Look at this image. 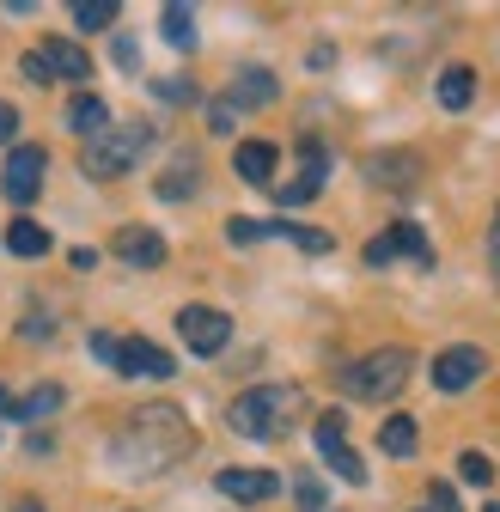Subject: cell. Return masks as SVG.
Masks as SVG:
<instances>
[{
    "label": "cell",
    "mask_w": 500,
    "mask_h": 512,
    "mask_svg": "<svg viewBox=\"0 0 500 512\" xmlns=\"http://www.w3.org/2000/svg\"><path fill=\"white\" fill-rule=\"evenodd\" d=\"M458 476H464L470 488H488V482H494V464H488L482 452H464V458H458Z\"/></svg>",
    "instance_id": "cell-27"
},
{
    "label": "cell",
    "mask_w": 500,
    "mask_h": 512,
    "mask_svg": "<svg viewBox=\"0 0 500 512\" xmlns=\"http://www.w3.org/2000/svg\"><path fill=\"white\" fill-rule=\"evenodd\" d=\"M7 250H13V256H43V250H49V232H43L37 220L19 214V220L7 226Z\"/></svg>",
    "instance_id": "cell-20"
},
{
    "label": "cell",
    "mask_w": 500,
    "mask_h": 512,
    "mask_svg": "<svg viewBox=\"0 0 500 512\" xmlns=\"http://www.w3.org/2000/svg\"><path fill=\"white\" fill-rule=\"evenodd\" d=\"M470 98H476V74H470V68H446V74H440V104H446V110H464Z\"/></svg>",
    "instance_id": "cell-23"
},
{
    "label": "cell",
    "mask_w": 500,
    "mask_h": 512,
    "mask_svg": "<svg viewBox=\"0 0 500 512\" xmlns=\"http://www.w3.org/2000/svg\"><path fill=\"white\" fill-rule=\"evenodd\" d=\"M482 372H488L482 348H446L440 360H433V384H440V391H470Z\"/></svg>",
    "instance_id": "cell-9"
},
{
    "label": "cell",
    "mask_w": 500,
    "mask_h": 512,
    "mask_svg": "<svg viewBox=\"0 0 500 512\" xmlns=\"http://www.w3.org/2000/svg\"><path fill=\"white\" fill-rule=\"evenodd\" d=\"M43 171H49V153H43V147H13V153H7L0 189H7V202H13V208H31V202H37Z\"/></svg>",
    "instance_id": "cell-6"
},
{
    "label": "cell",
    "mask_w": 500,
    "mask_h": 512,
    "mask_svg": "<svg viewBox=\"0 0 500 512\" xmlns=\"http://www.w3.org/2000/svg\"><path fill=\"white\" fill-rule=\"evenodd\" d=\"M385 238H391V250H397V256H415V263H433V244L421 238V226H415V220H397Z\"/></svg>",
    "instance_id": "cell-22"
},
{
    "label": "cell",
    "mask_w": 500,
    "mask_h": 512,
    "mask_svg": "<svg viewBox=\"0 0 500 512\" xmlns=\"http://www.w3.org/2000/svg\"><path fill=\"white\" fill-rule=\"evenodd\" d=\"M263 232L293 238V244H299V250H311V256H324V250H330V232H311V226H287V220H275V226H263Z\"/></svg>",
    "instance_id": "cell-24"
},
{
    "label": "cell",
    "mask_w": 500,
    "mask_h": 512,
    "mask_svg": "<svg viewBox=\"0 0 500 512\" xmlns=\"http://www.w3.org/2000/svg\"><path fill=\"white\" fill-rule=\"evenodd\" d=\"M177 336L190 342V354H220L226 336H232V317L214 311V305H183L177 311Z\"/></svg>",
    "instance_id": "cell-7"
},
{
    "label": "cell",
    "mask_w": 500,
    "mask_h": 512,
    "mask_svg": "<svg viewBox=\"0 0 500 512\" xmlns=\"http://www.w3.org/2000/svg\"><path fill=\"white\" fill-rule=\"evenodd\" d=\"M427 506H433V512H458V494H452L446 482H433V488H427Z\"/></svg>",
    "instance_id": "cell-32"
},
{
    "label": "cell",
    "mask_w": 500,
    "mask_h": 512,
    "mask_svg": "<svg viewBox=\"0 0 500 512\" xmlns=\"http://www.w3.org/2000/svg\"><path fill=\"white\" fill-rule=\"evenodd\" d=\"M68 128H74V135H104V128H110V104L104 98H92V92H80L74 104H68Z\"/></svg>",
    "instance_id": "cell-16"
},
{
    "label": "cell",
    "mask_w": 500,
    "mask_h": 512,
    "mask_svg": "<svg viewBox=\"0 0 500 512\" xmlns=\"http://www.w3.org/2000/svg\"><path fill=\"white\" fill-rule=\"evenodd\" d=\"M19 68H25V80H37V86H49V80H55V74H49V61H43L37 49H31V55L19 61Z\"/></svg>",
    "instance_id": "cell-31"
},
{
    "label": "cell",
    "mask_w": 500,
    "mask_h": 512,
    "mask_svg": "<svg viewBox=\"0 0 500 512\" xmlns=\"http://www.w3.org/2000/svg\"><path fill=\"white\" fill-rule=\"evenodd\" d=\"M299 159H305V171L281 189V202H287V208H299V202L318 196V189H324V171H330V159H324V147H318V141H299Z\"/></svg>",
    "instance_id": "cell-10"
},
{
    "label": "cell",
    "mask_w": 500,
    "mask_h": 512,
    "mask_svg": "<svg viewBox=\"0 0 500 512\" xmlns=\"http://www.w3.org/2000/svg\"><path fill=\"white\" fill-rule=\"evenodd\" d=\"M153 147V128L147 122H110L104 135H92L86 141V177H122V171H135L141 165V153Z\"/></svg>",
    "instance_id": "cell-4"
},
{
    "label": "cell",
    "mask_w": 500,
    "mask_h": 512,
    "mask_svg": "<svg viewBox=\"0 0 500 512\" xmlns=\"http://www.w3.org/2000/svg\"><path fill=\"white\" fill-rule=\"evenodd\" d=\"M275 147L269 141H238V153H232V171L244 177V183H257V189H269V177H275Z\"/></svg>",
    "instance_id": "cell-14"
},
{
    "label": "cell",
    "mask_w": 500,
    "mask_h": 512,
    "mask_svg": "<svg viewBox=\"0 0 500 512\" xmlns=\"http://www.w3.org/2000/svg\"><path fill=\"white\" fill-rule=\"evenodd\" d=\"M226 500H275L281 494V476L275 470H220L214 476Z\"/></svg>",
    "instance_id": "cell-12"
},
{
    "label": "cell",
    "mask_w": 500,
    "mask_h": 512,
    "mask_svg": "<svg viewBox=\"0 0 500 512\" xmlns=\"http://www.w3.org/2000/svg\"><path fill=\"white\" fill-rule=\"evenodd\" d=\"M409 372H415V354L409 348H379V354H366V360H354L342 372V391L354 403H391L403 384H409Z\"/></svg>",
    "instance_id": "cell-3"
},
{
    "label": "cell",
    "mask_w": 500,
    "mask_h": 512,
    "mask_svg": "<svg viewBox=\"0 0 500 512\" xmlns=\"http://www.w3.org/2000/svg\"><path fill=\"white\" fill-rule=\"evenodd\" d=\"M0 415H13V397H7V391H0Z\"/></svg>",
    "instance_id": "cell-38"
},
{
    "label": "cell",
    "mask_w": 500,
    "mask_h": 512,
    "mask_svg": "<svg viewBox=\"0 0 500 512\" xmlns=\"http://www.w3.org/2000/svg\"><path fill=\"white\" fill-rule=\"evenodd\" d=\"M135 61H141V49L129 37H116V68H135Z\"/></svg>",
    "instance_id": "cell-34"
},
{
    "label": "cell",
    "mask_w": 500,
    "mask_h": 512,
    "mask_svg": "<svg viewBox=\"0 0 500 512\" xmlns=\"http://www.w3.org/2000/svg\"><path fill=\"white\" fill-rule=\"evenodd\" d=\"M311 439H318V452H324V464L342 476V482H366V464L348 452V421H342V409H324L318 421H311Z\"/></svg>",
    "instance_id": "cell-5"
},
{
    "label": "cell",
    "mask_w": 500,
    "mask_h": 512,
    "mask_svg": "<svg viewBox=\"0 0 500 512\" xmlns=\"http://www.w3.org/2000/svg\"><path fill=\"white\" fill-rule=\"evenodd\" d=\"M482 512H500V506H482Z\"/></svg>",
    "instance_id": "cell-39"
},
{
    "label": "cell",
    "mask_w": 500,
    "mask_h": 512,
    "mask_svg": "<svg viewBox=\"0 0 500 512\" xmlns=\"http://www.w3.org/2000/svg\"><path fill=\"white\" fill-rule=\"evenodd\" d=\"M116 256H122V263H135V269H159L165 263V238L153 226H122L116 232Z\"/></svg>",
    "instance_id": "cell-11"
},
{
    "label": "cell",
    "mask_w": 500,
    "mask_h": 512,
    "mask_svg": "<svg viewBox=\"0 0 500 512\" xmlns=\"http://www.w3.org/2000/svg\"><path fill=\"white\" fill-rule=\"evenodd\" d=\"M299 512H324V482L318 476H299Z\"/></svg>",
    "instance_id": "cell-28"
},
{
    "label": "cell",
    "mask_w": 500,
    "mask_h": 512,
    "mask_svg": "<svg viewBox=\"0 0 500 512\" xmlns=\"http://www.w3.org/2000/svg\"><path fill=\"white\" fill-rule=\"evenodd\" d=\"M226 238H232V244H257V238H263V220H244V214H238V220H226Z\"/></svg>",
    "instance_id": "cell-29"
},
{
    "label": "cell",
    "mask_w": 500,
    "mask_h": 512,
    "mask_svg": "<svg viewBox=\"0 0 500 512\" xmlns=\"http://www.w3.org/2000/svg\"><path fill=\"white\" fill-rule=\"evenodd\" d=\"M226 104H275V74L269 68H244Z\"/></svg>",
    "instance_id": "cell-17"
},
{
    "label": "cell",
    "mask_w": 500,
    "mask_h": 512,
    "mask_svg": "<svg viewBox=\"0 0 500 512\" xmlns=\"http://www.w3.org/2000/svg\"><path fill=\"white\" fill-rule=\"evenodd\" d=\"M299 415H305V391H299V384H257V391H244L226 409L238 439H281Z\"/></svg>",
    "instance_id": "cell-2"
},
{
    "label": "cell",
    "mask_w": 500,
    "mask_h": 512,
    "mask_svg": "<svg viewBox=\"0 0 500 512\" xmlns=\"http://www.w3.org/2000/svg\"><path fill=\"white\" fill-rule=\"evenodd\" d=\"M37 55L49 61V74H55V80H92V55H86L80 43H68V37H49Z\"/></svg>",
    "instance_id": "cell-13"
},
{
    "label": "cell",
    "mask_w": 500,
    "mask_h": 512,
    "mask_svg": "<svg viewBox=\"0 0 500 512\" xmlns=\"http://www.w3.org/2000/svg\"><path fill=\"white\" fill-rule=\"evenodd\" d=\"M122 378H171L177 372V360L165 354V348H153V342H116V360H110Z\"/></svg>",
    "instance_id": "cell-8"
},
{
    "label": "cell",
    "mask_w": 500,
    "mask_h": 512,
    "mask_svg": "<svg viewBox=\"0 0 500 512\" xmlns=\"http://www.w3.org/2000/svg\"><path fill=\"white\" fill-rule=\"evenodd\" d=\"M488 250H494V281H500V214H494V238H488Z\"/></svg>",
    "instance_id": "cell-36"
},
{
    "label": "cell",
    "mask_w": 500,
    "mask_h": 512,
    "mask_svg": "<svg viewBox=\"0 0 500 512\" xmlns=\"http://www.w3.org/2000/svg\"><path fill=\"white\" fill-rule=\"evenodd\" d=\"M13 512H43V506H37V500H19V506H13Z\"/></svg>",
    "instance_id": "cell-37"
},
{
    "label": "cell",
    "mask_w": 500,
    "mask_h": 512,
    "mask_svg": "<svg viewBox=\"0 0 500 512\" xmlns=\"http://www.w3.org/2000/svg\"><path fill=\"white\" fill-rule=\"evenodd\" d=\"M366 177H372V183H391V189H409V183L421 177V159H415V153H372V159H366Z\"/></svg>",
    "instance_id": "cell-15"
},
{
    "label": "cell",
    "mask_w": 500,
    "mask_h": 512,
    "mask_svg": "<svg viewBox=\"0 0 500 512\" xmlns=\"http://www.w3.org/2000/svg\"><path fill=\"white\" fill-rule=\"evenodd\" d=\"M379 445H385V452H391V458H409V452H415V445H421V427H415L409 415H391V421L379 427Z\"/></svg>",
    "instance_id": "cell-18"
},
{
    "label": "cell",
    "mask_w": 500,
    "mask_h": 512,
    "mask_svg": "<svg viewBox=\"0 0 500 512\" xmlns=\"http://www.w3.org/2000/svg\"><path fill=\"white\" fill-rule=\"evenodd\" d=\"M13 128H19V110L0 98V141H13Z\"/></svg>",
    "instance_id": "cell-33"
},
{
    "label": "cell",
    "mask_w": 500,
    "mask_h": 512,
    "mask_svg": "<svg viewBox=\"0 0 500 512\" xmlns=\"http://www.w3.org/2000/svg\"><path fill=\"white\" fill-rule=\"evenodd\" d=\"M153 92H159L165 104H190V98H196V86H183V80H159Z\"/></svg>",
    "instance_id": "cell-30"
},
{
    "label": "cell",
    "mask_w": 500,
    "mask_h": 512,
    "mask_svg": "<svg viewBox=\"0 0 500 512\" xmlns=\"http://www.w3.org/2000/svg\"><path fill=\"white\" fill-rule=\"evenodd\" d=\"M208 122L220 128V135H232V104H214V110H208Z\"/></svg>",
    "instance_id": "cell-35"
},
{
    "label": "cell",
    "mask_w": 500,
    "mask_h": 512,
    "mask_svg": "<svg viewBox=\"0 0 500 512\" xmlns=\"http://www.w3.org/2000/svg\"><path fill=\"white\" fill-rule=\"evenodd\" d=\"M159 31H165L171 49H196V13L190 7H165L159 13Z\"/></svg>",
    "instance_id": "cell-19"
},
{
    "label": "cell",
    "mask_w": 500,
    "mask_h": 512,
    "mask_svg": "<svg viewBox=\"0 0 500 512\" xmlns=\"http://www.w3.org/2000/svg\"><path fill=\"white\" fill-rule=\"evenodd\" d=\"M190 445H196L190 415L171 409V403H153V409H141L129 427L116 433L110 458L129 470V476H159V470H171L177 458H190Z\"/></svg>",
    "instance_id": "cell-1"
},
{
    "label": "cell",
    "mask_w": 500,
    "mask_h": 512,
    "mask_svg": "<svg viewBox=\"0 0 500 512\" xmlns=\"http://www.w3.org/2000/svg\"><path fill=\"white\" fill-rule=\"evenodd\" d=\"M74 25H80V31H110V25H116V7H110V0H80V7H74Z\"/></svg>",
    "instance_id": "cell-25"
},
{
    "label": "cell",
    "mask_w": 500,
    "mask_h": 512,
    "mask_svg": "<svg viewBox=\"0 0 500 512\" xmlns=\"http://www.w3.org/2000/svg\"><path fill=\"white\" fill-rule=\"evenodd\" d=\"M61 409V384H37L25 403H13V421H49Z\"/></svg>",
    "instance_id": "cell-21"
},
{
    "label": "cell",
    "mask_w": 500,
    "mask_h": 512,
    "mask_svg": "<svg viewBox=\"0 0 500 512\" xmlns=\"http://www.w3.org/2000/svg\"><path fill=\"white\" fill-rule=\"evenodd\" d=\"M190 189H196V159H190V165H177V171H165V177H159V196H165V202H177V196H190Z\"/></svg>",
    "instance_id": "cell-26"
}]
</instances>
